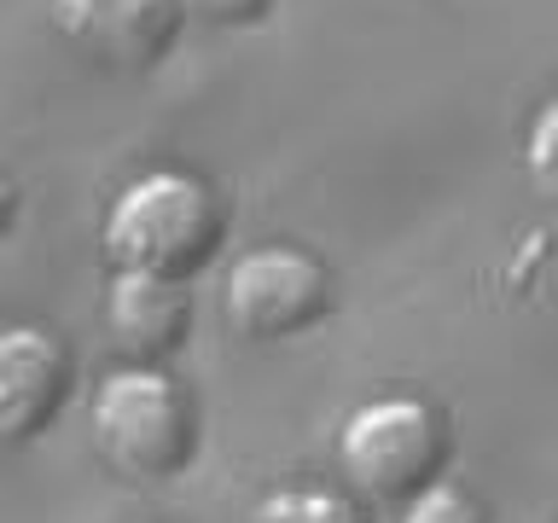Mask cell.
Here are the masks:
<instances>
[{"mask_svg":"<svg viewBox=\"0 0 558 523\" xmlns=\"http://www.w3.org/2000/svg\"><path fill=\"white\" fill-rule=\"evenodd\" d=\"M221 227V204L204 181L181 169H157L117 192L111 216H105V251L117 268L186 279L216 256Z\"/></svg>","mask_w":558,"mask_h":523,"instance_id":"obj_1","label":"cell"},{"mask_svg":"<svg viewBox=\"0 0 558 523\" xmlns=\"http://www.w3.org/2000/svg\"><path fill=\"white\" fill-rule=\"evenodd\" d=\"M94 448L129 483H169L198 453V408L157 366H122L94 396Z\"/></svg>","mask_w":558,"mask_h":523,"instance_id":"obj_2","label":"cell"},{"mask_svg":"<svg viewBox=\"0 0 558 523\" xmlns=\"http://www.w3.org/2000/svg\"><path fill=\"white\" fill-rule=\"evenodd\" d=\"M338 460H343V477L355 483L366 500H401L408 506L413 495H425V488L442 477L448 425H442V413L418 396L361 401V408L343 418Z\"/></svg>","mask_w":558,"mask_h":523,"instance_id":"obj_3","label":"cell"},{"mask_svg":"<svg viewBox=\"0 0 558 523\" xmlns=\"http://www.w3.org/2000/svg\"><path fill=\"white\" fill-rule=\"evenodd\" d=\"M331 273L320 256L296 251V244H262V251H244L233 268H227L221 285V314L239 338L251 343H279L296 338V331L320 326L331 314Z\"/></svg>","mask_w":558,"mask_h":523,"instance_id":"obj_4","label":"cell"},{"mask_svg":"<svg viewBox=\"0 0 558 523\" xmlns=\"http://www.w3.org/2000/svg\"><path fill=\"white\" fill-rule=\"evenodd\" d=\"M52 24L87 59L111 70H151L181 29V0H52Z\"/></svg>","mask_w":558,"mask_h":523,"instance_id":"obj_5","label":"cell"},{"mask_svg":"<svg viewBox=\"0 0 558 523\" xmlns=\"http://www.w3.org/2000/svg\"><path fill=\"white\" fill-rule=\"evenodd\" d=\"M70 396V349L41 326H7L0 338V430L29 442L59 418Z\"/></svg>","mask_w":558,"mask_h":523,"instance_id":"obj_6","label":"cell"},{"mask_svg":"<svg viewBox=\"0 0 558 523\" xmlns=\"http://www.w3.org/2000/svg\"><path fill=\"white\" fill-rule=\"evenodd\" d=\"M105 326H111L117 349L134 366H157L186 343L192 331V296L181 291V279L163 273H134L117 268L111 296H105Z\"/></svg>","mask_w":558,"mask_h":523,"instance_id":"obj_7","label":"cell"},{"mask_svg":"<svg viewBox=\"0 0 558 523\" xmlns=\"http://www.w3.org/2000/svg\"><path fill=\"white\" fill-rule=\"evenodd\" d=\"M256 523H366V512L338 488H274L268 500L256 506Z\"/></svg>","mask_w":558,"mask_h":523,"instance_id":"obj_8","label":"cell"},{"mask_svg":"<svg viewBox=\"0 0 558 523\" xmlns=\"http://www.w3.org/2000/svg\"><path fill=\"white\" fill-rule=\"evenodd\" d=\"M523 169H530L535 192L547 204H558V99H547L530 122V139H523Z\"/></svg>","mask_w":558,"mask_h":523,"instance_id":"obj_9","label":"cell"},{"mask_svg":"<svg viewBox=\"0 0 558 523\" xmlns=\"http://www.w3.org/2000/svg\"><path fill=\"white\" fill-rule=\"evenodd\" d=\"M401 523H488V512L460 483H430L425 495H413L401 506Z\"/></svg>","mask_w":558,"mask_h":523,"instance_id":"obj_10","label":"cell"},{"mask_svg":"<svg viewBox=\"0 0 558 523\" xmlns=\"http://www.w3.org/2000/svg\"><path fill=\"white\" fill-rule=\"evenodd\" d=\"M268 12V0H181V17L204 29H244Z\"/></svg>","mask_w":558,"mask_h":523,"instance_id":"obj_11","label":"cell"}]
</instances>
